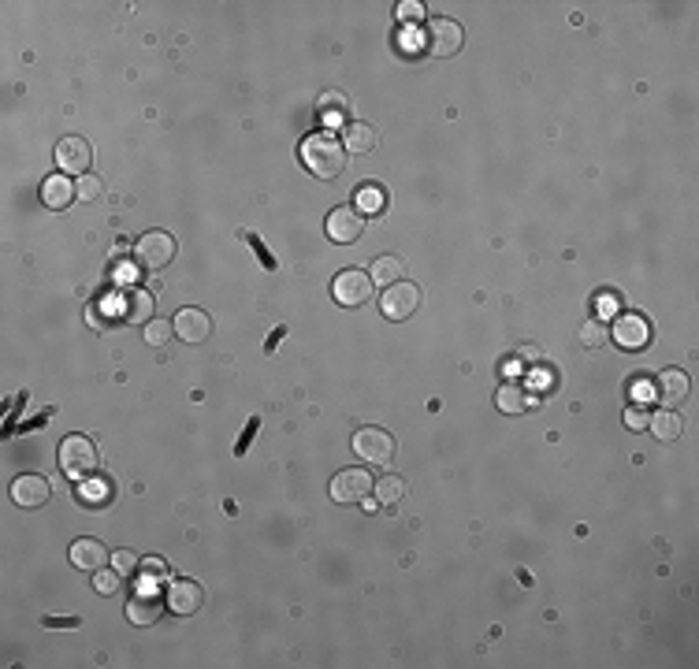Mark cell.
Wrapping results in <instances>:
<instances>
[{
  "mask_svg": "<svg viewBox=\"0 0 699 669\" xmlns=\"http://www.w3.org/2000/svg\"><path fill=\"white\" fill-rule=\"evenodd\" d=\"M171 323H175V335H179L183 342H193V346L212 335V320H208V313H201V309H179Z\"/></svg>",
  "mask_w": 699,
  "mask_h": 669,
  "instance_id": "16",
  "label": "cell"
},
{
  "mask_svg": "<svg viewBox=\"0 0 699 669\" xmlns=\"http://www.w3.org/2000/svg\"><path fill=\"white\" fill-rule=\"evenodd\" d=\"M93 160V149L86 138H60L56 142V164H60L64 175H86V167Z\"/></svg>",
  "mask_w": 699,
  "mask_h": 669,
  "instance_id": "13",
  "label": "cell"
},
{
  "mask_svg": "<svg viewBox=\"0 0 699 669\" xmlns=\"http://www.w3.org/2000/svg\"><path fill=\"white\" fill-rule=\"evenodd\" d=\"M350 447L361 462L368 465H387L395 457V435L383 432V428H357L354 439H350Z\"/></svg>",
  "mask_w": 699,
  "mask_h": 669,
  "instance_id": "3",
  "label": "cell"
},
{
  "mask_svg": "<svg viewBox=\"0 0 699 669\" xmlns=\"http://www.w3.org/2000/svg\"><path fill=\"white\" fill-rule=\"evenodd\" d=\"M610 338L617 342L621 350H644V346H651V323H648V316H640V313H621Z\"/></svg>",
  "mask_w": 699,
  "mask_h": 669,
  "instance_id": "12",
  "label": "cell"
},
{
  "mask_svg": "<svg viewBox=\"0 0 699 669\" xmlns=\"http://www.w3.org/2000/svg\"><path fill=\"white\" fill-rule=\"evenodd\" d=\"M60 469L67 476H75V480H82V476H90L97 469V447L93 439L86 435H67L60 443Z\"/></svg>",
  "mask_w": 699,
  "mask_h": 669,
  "instance_id": "5",
  "label": "cell"
},
{
  "mask_svg": "<svg viewBox=\"0 0 699 669\" xmlns=\"http://www.w3.org/2000/svg\"><path fill=\"white\" fill-rule=\"evenodd\" d=\"M93 591H97V595H120V591H123V572L120 569H97L93 572Z\"/></svg>",
  "mask_w": 699,
  "mask_h": 669,
  "instance_id": "27",
  "label": "cell"
},
{
  "mask_svg": "<svg viewBox=\"0 0 699 669\" xmlns=\"http://www.w3.org/2000/svg\"><path fill=\"white\" fill-rule=\"evenodd\" d=\"M75 198H79V186H75L71 175H64V171H60V175H49L42 183V201L52 208V213H64Z\"/></svg>",
  "mask_w": 699,
  "mask_h": 669,
  "instance_id": "18",
  "label": "cell"
},
{
  "mask_svg": "<svg viewBox=\"0 0 699 669\" xmlns=\"http://www.w3.org/2000/svg\"><path fill=\"white\" fill-rule=\"evenodd\" d=\"M521 357L524 361H539V346H521Z\"/></svg>",
  "mask_w": 699,
  "mask_h": 669,
  "instance_id": "40",
  "label": "cell"
},
{
  "mask_svg": "<svg viewBox=\"0 0 699 669\" xmlns=\"http://www.w3.org/2000/svg\"><path fill=\"white\" fill-rule=\"evenodd\" d=\"M302 164L313 171L317 179H335V175H342V167H346V149H342V142L335 138V134L317 130V134H309V138L302 142Z\"/></svg>",
  "mask_w": 699,
  "mask_h": 669,
  "instance_id": "1",
  "label": "cell"
},
{
  "mask_svg": "<svg viewBox=\"0 0 699 669\" xmlns=\"http://www.w3.org/2000/svg\"><path fill=\"white\" fill-rule=\"evenodd\" d=\"M607 328L599 320H588L585 328H580V342H585V346H592V350H599V346H607Z\"/></svg>",
  "mask_w": 699,
  "mask_h": 669,
  "instance_id": "30",
  "label": "cell"
},
{
  "mask_svg": "<svg viewBox=\"0 0 699 669\" xmlns=\"http://www.w3.org/2000/svg\"><path fill=\"white\" fill-rule=\"evenodd\" d=\"M261 428V416H254V420H249V428H246V435L239 439V454H246V447H249V439H254V432Z\"/></svg>",
  "mask_w": 699,
  "mask_h": 669,
  "instance_id": "37",
  "label": "cell"
},
{
  "mask_svg": "<svg viewBox=\"0 0 699 669\" xmlns=\"http://www.w3.org/2000/svg\"><path fill=\"white\" fill-rule=\"evenodd\" d=\"M142 335H145L149 346H164V342L175 335V323L171 320H149L145 328H142Z\"/></svg>",
  "mask_w": 699,
  "mask_h": 669,
  "instance_id": "28",
  "label": "cell"
},
{
  "mask_svg": "<svg viewBox=\"0 0 699 669\" xmlns=\"http://www.w3.org/2000/svg\"><path fill=\"white\" fill-rule=\"evenodd\" d=\"M242 238H246L249 245H254V253H257V261H264V268H268V272H276V257H271V253L264 250V242H261V238H254V235H246V231H242Z\"/></svg>",
  "mask_w": 699,
  "mask_h": 669,
  "instance_id": "34",
  "label": "cell"
},
{
  "mask_svg": "<svg viewBox=\"0 0 699 669\" xmlns=\"http://www.w3.org/2000/svg\"><path fill=\"white\" fill-rule=\"evenodd\" d=\"M161 614H164V603H157L153 595H142V591L127 603V621L130 625H157Z\"/></svg>",
  "mask_w": 699,
  "mask_h": 669,
  "instance_id": "23",
  "label": "cell"
},
{
  "mask_svg": "<svg viewBox=\"0 0 699 669\" xmlns=\"http://www.w3.org/2000/svg\"><path fill=\"white\" fill-rule=\"evenodd\" d=\"M373 276L361 272V268H346V272L335 276L332 283V294L339 305H346V309H357V305H368V298H373Z\"/></svg>",
  "mask_w": 699,
  "mask_h": 669,
  "instance_id": "6",
  "label": "cell"
},
{
  "mask_svg": "<svg viewBox=\"0 0 699 669\" xmlns=\"http://www.w3.org/2000/svg\"><path fill=\"white\" fill-rule=\"evenodd\" d=\"M52 499V484L45 480V476L37 472H23L12 480V502L23 506V510H42L45 502Z\"/></svg>",
  "mask_w": 699,
  "mask_h": 669,
  "instance_id": "10",
  "label": "cell"
},
{
  "mask_svg": "<svg viewBox=\"0 0 699 669\" xmlns=\"http://www.w3.org/2000/svg\"><path fill=\"white\" fill-rule=\"evenodd\" d=\"M373 472L368 469H342V472H335V480H332V499L339 502V506H357V502H365L368 494H373Z\"/></svg>",
  "mask_w": 699,
  "mask_h": 669,
  "instance_id": "7",
  "label": "cell"
},
{
  "mask_svg": "<svg viewBox=\"0 0 699 669\" xmlns=\"http://www.w3.org/2000/svg\"><path fill=\"white\" fill-rule=\"evenodd\" d=\"M142 569H149V577H164V572H168L164 558H145V562H142Z\"/></svg>",
  "mask_w": 699,
  "mask_h": 669,
  "instance_id": "36",
  "label": "cell"
},
{
  "mask_svg": "<svg viewBox=\"0 0 699 669\" xmlns=\"http://www.w3.org/2000/svg\"><path fill=\"white\" fill-rule=\"evenodd\" d=\"M75 499L90 510H101L112 502V480H105V476H82L79 487H75Z\"/></svg>",
  "mask_w": 699,
  "mask_h": 669,
  "instance_id": "20",
  "label": "cell"
},
{
  "mask_svg": "<svg viewBox=\"0 0 699 669\" xmlns=\"http://www.w3.org/2000/svg\"><path fill=\"white\" fill-rule=\"evenodd\" d=\"M539 398H529V387L524 384H514V379H507V384L499 387V394H495V406H499V413H507V416H521L529 406H536Z\"/></svg>",
  "mask_w": 699,
  "mask_h": 669,
  "instance_id": "19",
  "label": "cell"
},
{
  "mask_svg": "<svg viewBox=\"0 0 699 669\" xmlns=\"http://www.w3.org/2000/svg\"><path fill=\"white\" fill-rule=\"evenodd\" d=\"M599 313H603V316L617 313V301H614V294H603V298H599Z\"/></svg>",
  "mask_w": 699,
  "mask_h": 669,
  "instance_id": "38",
  "label": "cell"
},
{
  "mask_svg": "<svg viewBox=\"0 0 699 669\" xmlns=\"http://www.w3.org/2000/svg\"><path fill=\"white\" fill-rule=\"evenodd\" d=\"M368 276H373L376 286H395V283H402V276H405V261H402L398 253H383V257L373 261Z\"/></svg>",
  "mask_w": 699,
  "mask_h": 669,
  "instance_id": "21",
  "label": "cell"
},
{
  "mask_svg": "<svg viewBox=\"0 0 699 669\" xmlns=\"http://www.w3.org/2000/svg\"><path fill=\"white\" fill-rule=\"evenodd\" d=\"M420 15H424V4H417V0H402V4H398V19H402V23H417Z\"/></svg>",
  "mask_w": 699,
  "mask_h": 669,
  "instance_id": "35",
  "label": "cell"
},
{
  "mask_svg": "<svg viewBox=\"0 0 699 669\" xmlns=\"http://www.w3.org/2000/svg\"><path fill=\"white\" fill-rule=\"evenodd\" d=\"M632 398H636V406H648V401H655V384H651V379H636V384H632Z\"/></svg>",
  "mask_w": 699,
  "mask_h": 669,
  "instance_id": "33",
  "label": "cell"
},
{
  "mask_svg": "<svg viewBox=\"0 0 699 669\" xmlns=\"http://www.w3.org/2000/svg\"><path fill=\"white\" fill-rule=\"evenodd\" d=\"M342 149L350 152V157H368V152H376V149H380L376 127H368V123H361V120L346 123V127H342Z\"/></svg>",
  "mask_w": 699,
  "mask_h": 669,
  "instance_id": "15",
  "label": "cell"
},
{
  "mask_svg": "<svg viewBox=\"0 0 699 669\" xmlns=\"http://www.w3.org/2000/svg\"><path fill=\"white\" fill-rule=\"evenodd\" d=\"M424 45H428L432 56H439V60H446V56H458L461 45H465V30L461 23H454V19H432L428 23V37H424Z\"/></svg>",
  "mask_w": 699,
  "mask_h": 669,
  "instance_id": "9",
  "label": "cell"
},
{
  "mask_svg": "<svg viewBox=\"0 0 699 669\" xmlns=\"http://www.w3.org/2000/svg\"><path fill=\"white\" fill-rule=\"evenodd\" d=\"M324 231H327V238L339 242V245H354L365 235V213L357 205H339V208H332Z\"/></svg>",
  "mask_w": 699,
  "mask_h": 669,
  "instance_id": "8",
  "label": "cell"
},
{
  "mask_svg": "<svg viewBox=\"0 0 699 669\" xmlns=\"http://www.w3.org/2000/svg\"><path fill=\"white\" fill-rule=\"evenodd\" d=\"M71 565L82 569V572H97V569L112 565V554H108V547L101 540H93V535H79V540L71 543Z\"/></svg>",
  "mask_w": 699,
  "mask_h": 669,
  "instance_id": "14",
  "label": "cell"
},
{
  "mask_svg": "<svg viewBox=\"0 0 699 669\" xmlns=\"http://www.w3.org/2000/svg\"><path fill=\"white\" fill-rule=\"evenodd\" d=\"M688 391H692V384H688V372H681V369H666L663 376H658L655 398L663 401L666 409H677V406H681V401L688 398Z\"/></svg>",
  "mask_w": 699,
  "mask_h": 669,
  "instance_id": "17",
  "label": "cell"
},
{
  "mask_svg": "<svg viewBox=\"0 0 699 669\" xmlns=\"http://www.w3.org/2000/svg\"><path fill=\"white\" fill-rule=\"evenodd\" d=\"M123 320H130V323H149L153 320V298L145 294V291H130V294H123Z\"/></svg>",
  "mask_w": 699,
  "mask_h": 669,
  "instance_id": "25",
  "label": "cell"
},
{
  "mask_svg": "<svg viewBox=\"0 0 699 669\" xmlns=\"http://www.w3.org/2000/svg\"><path fill=\"white\" fill-rule=\"evenodd\" d=\"M648 424H651L648 406H629V409H625V428H629V432H648Z\"/></svg>",
  "mask_w": 699,
  "mask_h": 669,
  "instance_id": "31",
  "label": "cell"
},
{
  "mask_svg": "<svg viewBox=\"0 0 699 669\" xmlns=\"http://www.w3.org/2000/svg\"><path fill=\"white\" fill-rule=\"evenodd\" d=\"M420 309V286L417 283H410V279H402V283H395V286H383V294H380V313L387 316V320H410L413 313Z\"/></svg>",
  "mask_w": 699,
  "mask_h": 669,
  "instance_id": "2",
  "label": "cell"
},
{
  "mask_svg": "<svg viewBox=\"0 0 699 669\" xmlns=\"http://www.w3.org/2000/svg\"><path fill=\"white\" fill-rule=\"evenodd\" d=\"M45 625L49 628H75V625H79V618H45Z\"/></svg>",
  "mask_w": 699,
  "mask_h": 669,
  "instance_id": "39",
  "label": "cell"
},
{
  "mask_svg": "<svg viewBox=\"0 0 699 669\" xmlns=\"http://www.w3.org/2000/svg\"><path fill=\"white\" fill-rule=\"evenodd\" d=\"M373 494H376V506H398L405 499V480L402 476H380V480L373 484Z\"/></svg>",
  "mask_w": 699,
  "mask_h": 669,
  "instance_id": "24",
  "label": "cell"
},
{
  "mask_svg": "<svg viewBox=\"0 0 699 669\" xmlns=\"http://www.w3.org/2000/svg\"><path fill=\"white\" fill-rule=\"evenodd\" d=\"M648 432L658 439V443H673V439H681V432H685V420H681V413H677V409L651 413V424H648Z\"/></svg>",
  "mask_w": 699,
  "mask_h": 669,
  "instance_id": "22",
  "label": "cell"
},
{
  "mask_svg": "<svg viewBox=\"0 0 699 669\" xmlns=\"http://www.w3.org/2000/svg\"><path fill=\"white\" fill-rule=\"evenodd\" d=\"M164 603H168V610H171L175 618H190V614H198V610H201V603H205V587H201L198 580L179 577V580H171V584H168Z\"/></svg>",
  "mask_w": 699,
  "mask_h": 669,
  "instance_id": "11",
  "label": "cell"
},
{
  "mask_svg": "<svg viewBox=\"0 0 699 669\" xmlns=\"http://www.w3.org/2000/svg\"><path fill=\"white\" fill-rule=\"evenodd\" d=\"M112 569H120L123 577H130V572L138 569V554H134V550H115L112 554Z\"/></svg>",
  "mask_w": 699,
  "mask_h": 669,
  "instance_id": "32",
  "label": "cell"
},
{
  "mask_svg": "<svg viewBox=\"0 0 699 669\" xmlns=\"http://www.w3.org/2000/svg\"><path fill=\"white\" fill-rule=\"evenodd\" d=\"M365 216H380L383 208H387V190L380 186V183H365L361 190H357V201H354Z\"/></svg>",
  "mask_w": 699,
  "mask_h": 669,
  "instance_id": "26",
  "label": "cell"
},
{
  "mask_svg": "<svg viewBox=\"0 0 699 669\" xmlns=\"http://www.w3.org/2000/svg\"><path fill=\"white\" fill-rule=\"evenodd\" d=\"M75 186H79V198H82L86 205H93V201L105 198V183L97 179V175H90V171H86L82 179H75Z\"/></svg>",
  "mask_w": 699,
  "mask_h": 669,
  "instance_id": "29",
  "label": "cell"
},
{
  "mask_svg": "<svg viewBox=\"0 0 699 669\" xmlns=\"http://www.w3.org/2000/svg\"><path fill=\"white\" fill-rule=\"evenodd\" d=\"M175 253H179V242H175L168 231H145L138 238V245H134V261H138L142 268H153V272L168 268L175 261Z\"/></svg>",
  "mask_w": 699,
  "mask_h": 669,
  "instance_id": "4",
  "label": "cell"
}]
</instances>
